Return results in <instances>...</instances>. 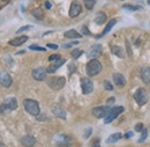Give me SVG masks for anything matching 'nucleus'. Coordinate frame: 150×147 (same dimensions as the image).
Wrapping results in <instances>:
<instances>
[{"label": "nucleus", "instance_id": "obj_1", "mask_svg": "<svg viewBox=\"0 0 150 147\" xmlns=\"http://www.w3.org/2000/svg\"><path fill=\"white\" fill-rule=\"evenodd\" d=\"M23 106H24V109L27 110V112L30 113L31 116H38L39 112H40L39 104H38L37 101H35V100L27 98V100H24Z\"/></svg>", "mask_w": 150, "mask_h": 147}, {"label": "nucleus", "instance_id": "obj_2", "mask_svg": "<svg viewBox=\"0 0 150 147\" xmlns=\"http://www.w3.org/2000/svg\"><path fill=\"white\" fill-rule=\"evenodd\" d=\"M86 71H87V74L89 76H95V75L99 74L100 71H102V64H100V61L97 60V59H91L87 64Z\"/></svg>", "mask_w": 150, "mask_h": 147}, {"label": "nucleus", "instance_id": "obj_3", "mask_svg": "<svg viewBox=\"0 0 150 147\" xmlns=\"http://www.w3.org/2000/svg\"><path fill=\"white\" fill-rule=\"evenodd\" d=\"M66 83V79L64 76H52L47 80V85L53 91H60L64 88Z\"/></svg>", "mask_w": 150, "mask_h": 147}, {"label": "nucleus", "instance_id": "obj_4", "mask_svg": "<svg viewBox=\"0 0 150 147\" xmlns=\"http://www.w3.org/2000/svg\"><path fill=\"white\" fill-rule=\"evenodd\" d=\"M18 108V100L15 97H11V98H7L1 106H0V112L6 115L8 113L9 111L15 110Z\"/></svg>", "mask_w": 150, "mask_h": 147}, {"label": "nucleus", "instance_id": "obj_5", "mask_svg": "<svg viewBox=\"0 0 150 147\" xmlns=\"http://www.w3.org/2000/svg\"><path fill=\"white\" fill-rule=\"evenodd\" d=\"M134 100L139 106H144L149 100V94L144 88H139L134 94Z\"/></svg>", "mask_w": 150, "mask_h": 147}, {"label": "nucleus", "instance_id": "obj_6", "mask_svg": "<svg viewBox=\"0 0 150 147\" xmlns=\"http://www.w3.org/2000/svg\"><path fill=\"white\" fill-rule=\"evenodd\" d=\"M124 107H114V108H112V109H110V111H109V113H108V116L105 117V124H109V123H111V122H113L121 112H124Z\"/></svg>", "mask_w": 150, "mask_h": 147}, {"label": "nucleus", "instance_id": "obj_7", "mask_svg": "<svg viewBox=\"0 0 150 147\" xmlns=\"http://www.w3.org/2000/svg\"><path fill=\"white\" fill-rule=\"evenodd\" d=\"M81 88H82V93L84 95H88L94 91V85L93 81L89 78H82L81 79Z\"/></svg>", "mask_w": 150, "mask_h": 147}, {"label": "nucleus", "instance_id": "obj_8", "mask_svg": "<svg viewBox=\"0 0 150 147\" xmlns=\"http://www.w3.org/2000/svg\"><path fill=\"white\" fill-rule=\"evenodd\" d=\"M110 111V108L106 106H102V107H96L93 109V115L96 118H105L108 116Z\"/></svg>", "mask_w": 150, "mask_h": 147}, {"label": "nucleus", "instance_id": "obj_9", "mask_svg": "<svg viewBox=\"0 0 150 147\" xmlns=\"http://www.w3.org/2000/svg\"><path fill=\"white\" fill-rule=\"evenodd\" d=\"M102 54H103V48H102V45H99V44H95V45H93V46L88 50L87 56H88L89 58L96 59L97 57H99Z\"/></svg>", "mask_w": 150, "mask_h": 147}, {"label": "nucleus", "instance_id": "obj_10", "mask_svg": "<svg viewBox=\"0 0 150 147\" xmlns=\"http://www.w3.org/2000/svg\"><path fill=\"white\" fill-rule=\"evenodd\" d=\"M33 78L35 79V80H38V81H42V80H44L45 78H46V74H47V71H46V69H43V67H37V69H35L33 72Z\"/></svg>", "mask_w": 150, "mask_h": 147}, {"label": "nucleus", "instance_id": "obj_11", "mask_svg": "<svg viewBox=\"0 0 150 147\" xmlns=\"http://www.w3.org/2000/svg\"><path fill=\"white\" fill-rule=\"evenodd\" d=\"M82 11V6L79 1H73L71 4V8H69V16L71 18H76Z\"/></svg>", "mask_w": 150, "mask_h": 147}, {"label": "nucleus", "instance_id": "obj_12", "mask_svg": "<svg viewBox=\"0 0 150 147\" xmlns=\"http://www.w3.org/2000/svg\"><path fill=\"white\" fill-rule=\"evenodd\" d=\"M13 83V79L7 72H1L0 73V85L4 87H11Z\"/></svg>", "mask_w": 150, "mask_h": 147}, {"label": "nucleus", "instance_id": "obj_13", "mask_svg": "<svg viewBox=\"0 0 150 147\" xmlns=\"http://www.w3.org/2000/svg\"><path fill=\"white\" fill-rule=\"evenodd\" d=\"M57 145L59 147H71L72 146V139L68 136H59L57 139Z\"/></svg>", "mask_w": 150, "mask_h": 147}, {"label": "nucleus", "instance_id": "obj_14", "mask_svg": "<svg viewBox=\"0 0 150 147\" xmlns=\"http://www.w3.org/2000/svg\"><path fill=\"white\" fill-rule=\"evenodd\" d=\"M65 63H66V59H64V58H60L59 60L53 61V64H50V66L46 69L47 73H54L57 70H58L60 66H62Z\"/></svg>", "mask_w": 150, "mask_h": 147}, {"label": "nucleus", "instance_id": "obj_15", "mask_svg": "<svg viewBox=\"0 0 150 147\" xmlns=\"http://www.w3.org/2000/svg\"><path fill=\"white\" fill-rule=\"evenodd\" d=\"M113 81L118 87H124L126 85V78L121 73H114L113 74Z\"/></svg>", "mask_w": 150, "mask_h": 147}, {"label": "nucleus", "instance_id": "obj_16", "mask_svg": "<svg viewBox=\"0 0 150 147\" xmlns=\"http://www.w3.org/2000/svg\"><path fill=\"white\" fill-rule=\"evenodd\" d=\"M21 144L24 147H33L36 144V139L33 136H25L21 139Z\"/></svg>", "mask_w": 150, "mask_h": 147}, {"label": "nucleus", "instance_id": "obj_17", "mask_svg": "<svg viewBox=\"0 0 150 147\" xmlns=\"http://www.w3.org/2000/svg\"><path fill=\"white\" fill-rule=\"evenodd\" d=\"M140 75H141V79H142V81L144 83L150 85V67H143L141 70Z\"/></svg>", "mask_w": 150, "mask_h": 147}, {"label": "nucleus", "instance_id": "obj_18", "mask_svg": "<svg viewBox=\"0 0 150 147\" xmlns=\"http://www.w3.org/2000/svg\"><path fill=\"white\" fill-rule=\"evenodd\" d=\"M27 41H28V36H19L13 38V39H11L9 41V44L13 45V46H20L23 43H25Z\"/></svg>", "mask_w": 150, "mask_h": 147}, {"label": "nucleus", "instance_id": "obj_19", "mask_svg": "<svg viewBox=\"0 0 150 147\" xmlns=\"http://www.w3.org/2000/svg\"><path fill=\"white\" fill-rule=\"evenodd\" d=\"M52 112L56 117H59L61 119H66V111L64 110L62 108H59V107H53L52 108Z\"/></svg>", "mask_w": 150, "mask_h": 147}, {"label": "nucleus", "instance_id": "obj_20", "mask_svg": "<svg viewBox=\"0 0 150 147\" xmlns=\"http://www.w3.org/2000/svg\"><path fill=\"white\" fill-rule=\"evenodd\" d=\"M111 50H112L113 55H115L117 57H119V58H124V57H125L124 50H122L120 46H118V45H113L112 48H111Z\"/></svg>", "mask_w": 150, "mask_h": 147}, {"label": "nucleus", "instance_id": "obj_21", "mask_svg": "<svg viewBox=\"0 0 150 147\" xmlns=\"http://www.w3.org/2000/svg\"><path fill=\"white\" fill-rule=\"evenodd\" d=\"M122 137V134L121 133H113V134H111L108 139H106V144H114V143H117L120 138Z\"/></svg>", "mask_w": 150, "mask_h": 147}, {"label": "nucleus", "instance_id": "obj_22", "mask_svg": "<svg viewBox=\"0 0 150 147\" xmlns=\"http://www.w3.org/2000/svg\"><path fill=\"white\" fill-rule=\"evenodd\" d=\"M106 21V14L103 13V12H99L96 14V18H95V22L97 24H103L104 22Z\"/></svg>", "mask_w": 150, "mask_h": 147}, {"label": "nucleus", "instance_id": "obj_23", "mask_svg": "<svg viewBox=\"0 0 150 147\" xmlns=\"http://www.w3.org/2000/svg\"><path fill=\"white\" fill-rule=\"evenodd\" d=\"M64 36L67 37V38H80V37H82L76 30L74 29H72V30H68V31H66L65 34H64Z\"/></svg>", "mask_w": 150, "mask_h": 147}, {"label": "nucleus", "instance_id": "obj_24", "mask_svg": "<svg viewBox=\"0 0 150 147\" xmlns=\"http://www.w3.org/2000/svg\"><path fill=\"white\" fill-rule=\"evenodd\" d=\"M115 23H117V20H111V21H110V22L108 23V26L105 27V29H104V31H103V34H102V35H100V36H99V37H102V36H103V35H105V34H108V33H109V31H110V30L112 29V27H113V26H114V24H115Z\"/></svg>", "mask_w": 150, "mask_h": 147}, {"label": "nucleus", "instance_id": "obj_25", "mask_svg": "<svg viewBox=\"0 0 150 147\" xmlns=\"http://www.w3.org/2000/svg\"><path fill=\"white\" fill-rule=\"evenodd\" d=\"M83 2H84L86 7H87L88 9H93L95 4H96V0H83Z\"/></svg>", "mask_w": 150, "mask_h": 147}, {"label": "nucleus", "instance_id": "obj_26", "mask_svg": "<svg viewBox=\"0 0 150 147\" xmlns=\"http://www.w3.org/2000/svg\"><path fill=\"white\" fill-rule=\"evenodd\" d=\"M33 15L37 19H43V12H42L40 8H36V9L33 11Z\"/></svg>", "mask_w": 150, "mask_h": 147}, {"label": "nucleus", "instance_id": "obj_27", "mask_svg": "<svg viewBox=\"0 0 150 147\" xmlns=\"http://www.w3.org/2000/svg\"><path fill=\"white\" fill-rule=\"evenodd\" d=\"M83 54V51L82 50H80V49H75V50H73L72 51V57L74 58V59H77L80 56Z\"/></svg>", "mask_w": 150, "mask_h": 147}, {"label": "nucleus", "instance_id": "obj_28", "mask_svg": "<svg viewBox=\"0 0 150 147\" xmlns=\"http://www.w3.org/2000/svg\"><path fill=\"white\" fill-rule=\"evenodd\" d=\"M29 49H30V50H34V51H45V48L38 46V45H36V44L30 45V46H29Z\"/></svg>", "mask_w": 150, "mask_h": 147}, {"label": "nucleus", "instance_id": "obj_29", "mask_svg": "<svg viewBox=\"0 0 150 147\" xmlns=\"http://www.w3.org/2000/svg\"><path fill=\"white\" fill-rule=\"evenodd\" d=\"M104 88H105L106 91H112V89H113V86L111 85V82H110V81L105 80V81H104Z\"/></svg>", "mask_w": 150, "mask_h": 147}, {"label": "nucleus", "instance_id": "obj_30", "mask_svg": "<svg viewBox=\"0 0 150 147\" xmlns=\"http://www.w3.org/2000/svg\"><path fill=\"white\" fill-rule=\"evenodd\" d=\"M147 136H148V131H147V129H143V130H142V136H141V139H140V143H142V141H144V140L147 139Z\"/></svg>", "mask_w": 150, "mask_h": 147}, {"label": "nucleus", "instance_id": "obj_31", "mask_svg": "<svg viewBox=\"0 0 150 147\" xmlns=\"http://www.w3.org/2000/svg\"><path fill=\"white\" fill-rule=\"evenodd\" d=\"M143 129H144V128H143V124H142V123H137V124L135 125V131H136V132H142Z\"/></svg>", "mask_w": 150, "mask_h": 147}, {"label": "nucleus", "instance_id": "obj_32", "mask_svg": "<svg viewBox=\"0 0 150 147\" xmlns=\"http://www.w3.org/2000/svg\"><path fill=\"white\" fill-rule=\"evenodd\" d=\"M60 59V56L59 55H52L49 57V61H57Z\"/></svg>", "mask_w": 150, "mask_h": 147}, {"label": "nucleus", "instance_id": "obj_33", "mask_svg": "<svg viewBox=\"0 0 150 147\" xmlns=\"http://www.w3.org/2000/svg\"><path fill=\"white\" fill-rule=\"evenodd\" d=\"M124 8H129V9H133V11L141 9V7H140V6H131V5H126V6H124Z\"/></svg>", "mask_w": 150, "mask_h": 147}, {"label": "nucleus", "instance_id": "obj_34", "mask_svg": "<svg viewBox=\"0 0 150 147\" xmlns=\"http://www.w3.org/2000/svg\"><path fill=\"white\" fill-rule=\"evenodd\" d=\"M47 48H49V49L57 50V49H58V45H57V44H52V43H49V44H47Z\"/></svg>", "mask_w": 150, "mask_h": 147}, {"label": "nucleus", "instance_id": "obj_35", "mask_svg": "<svg viewBox=\"0 0 150 147\" xmlns=\"http://www.w3.org/2000/svg\"><path fill=\"white\" fill-rule=\"evenodd\" d=\"M29 28H30V26H25V27L21 28V29H19V30H18V34H20V33H22V31H24V30H28Z\"/></svg>", "mask_w": 150, "mask_h": 147}, {"label": "nucleus", "instance_id": "obj_36", "mask_svg": "<svg viewBox=\"0 0 150 147\" xmlns=\"http://www.w3.org/2000/svg\"><path fill=\"white\" fill-rule=\"evenodd\" d=\"M114 97H110L109 100H108V104H112V103H114Z\"/></svg>", "mask_w": 150, "mask_h": 147}, {"label": "nucleus", "instance_id": "obj_37", "mask_svg": "<svg viewBox=\"0 0 150 147\" xmlns=\"http://www.w3.org/2000/svg\"><path fill=\"white\" fill-rule=\"evenodd\" d=\"M90 133H91V129H88V132H86V134H84V138L87 139V138H88V136H89Z\"/></svg>", "mask_w": 150, "mask_h": 147}, {"label": "nucleus", "instance_id": "obj_38", "mask_svg": "<svg viewBox=\"0 0 150 147\" xmlns=\"http://www.w3.org/2000/svg\"><path fill=\"white\" fill-rule=\"evenodd\" d=\"M45 7H46L47 9H50V8H51V2H49V1H46V2H45Z\"/></svg>", "mask_w": 150, "mask_h": 147}, {"label": "nucleus", "instance_id": "obj_39", "mask_svg": "<svg viewBox=\"0 0 150 147\" xmlns=\"http://www.w3.org/2000/svg\"><path fill=\"white\" fill-rule=\"evenodd\" d=\"M132 136H133V133H132V132H129V133H127V134L125 136V138H128V137H132Z\"/></svg>", "mask_w": 150, "mask_h": 147}, {"label": "nucleus", "instance_id": "obj_40", "mask_svg": "<svg viewBox=\"0 0 150 147\" xmlns=\"http://www.w3.org/2000/svg\"><path fill=\"white\" fill-rule=\"evenodd\" d=\"M121 1H122V0H121Z\"/></svg>", "mask_w": 150, "mask_h": 147}]
</instances>
